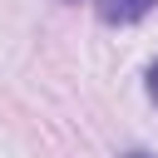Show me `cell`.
Returning <instances> with one entry per match:
<instances>
[{
  "mask_svg": "<svg viewBox=\"0 0 158 158\" xmlns=\"http://www.w3.org/2000/svg\"><path fill=\"white\" fill-rule=\"evenodd\" d=\"M158 0H99V20L104 25H133L153 10Z\"/></svg>",
  "mask_w": 158,
  "mask_h": 158,
  "instance_id": "1",
  "label": "cell"
},
{
  "mask_svg": "<svg viewBox=\"0 0 158 158\" xmlns=\"http://www.w3.org/2000/svg\"><path fill=\"white\" fill-rule=\"evenodd\" d=\"M148 94H153V99H158V64H153V69H148Z\"/></svg>",
  "mask_w": 158,
  "mask_h": 158,
  "instance_id": "2",
  "label": "cell"
},
{
  "mask_svg": "<svg viewBox=\"0 0 158 158\" xmlns=\"http://www.w3.org/2000/svg\"><path fill=\"white\" fill-rule=\"evenodd\" d=\"M123 158H148V153H123Z\"/></svg>",
  "mask_w": 158,
  "mask_h": 158,
  "instance_id": "3",
  "label": "cell"
}]
</instances>
